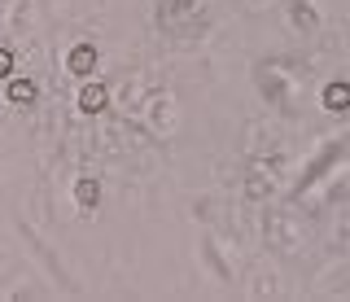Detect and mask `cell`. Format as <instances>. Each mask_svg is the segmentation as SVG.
I'll return each instance as SVG.
<instances>
[{"label":"cell","instance_id":"cell-3","mask_svg":"<svg viewBox=\"0 0 350 302\" xmlns=\"http://www.w3.org/2000/svg\"><path fill=\"white\" fill-rule=\"evenodd\" d=\"M346 101H350V88H346V83H328V88H324V110L342 114Z\"/></svg>","mask_w":350,"mask_h":302},{"label":"cell","instance_id":"cell-4","mask_svg":"<svg viewBox=\"0 0 350 302\" xmlns=\"http://www.w3.org/2000/svg\"><path fill=\"white\" fill-rule=\"evenodd\" d=\"M9 101H14V105H31V101H36V83H31V79H9Z\"/></svg>","mask_w":350,"mask_h":302},{"label":"cell","instance_id":"cell-1","mask_svg":"<svg viewBox=\"0 0 350 302\" xmlns=\"http://www.w3.org/2000/svg\"><path fill=\"white\" fill-rule=\"evenodd\" d=\"M66 70L70 74H92L96 70V49L92 44H75L70 57H66Z\"/></svg>","mask_w":350,"mask_h":302},{"label":"cell","instance_id":"cell-2","mask_svg":"<svg viewBox=\"0 0 350 302\" xmlns=\"http://www.w3.org/2000/svg\"><path fill=\"white\" fill-rule=\"evenodd\" d=\"M109 105V92H105V83H88V88L79 92V110L83 114H101Z\"/></svg>","mask_w":350,"mask_h":302},{"label":"cell","instance_id":"cell-5","mask_svg":"<svg viewBox=\"0 0 350 302\" xmlns=\"http://www.w3.org/2000/svg\"><path fill=\"white\" fill-rule=\"evenodd\" d=\"M75 193H79V202H83V206H96V197H101L96 180H79V189H75Z\"/></svg>","mask_w":350,"mask_h":302},{"label":"cell","instance_id":"cell-6","mask_svg":"<svg viewBox=\"0 0 350 302\" xmlns=\"http://www.w3.org/2000/svg\"><path fill=\"white\" fill-rule=\"evenodd\" d=\"M0 79H14V53L0 49Z\"/></svg>","mask_w":350,"mask_h":302}]
</instances>
